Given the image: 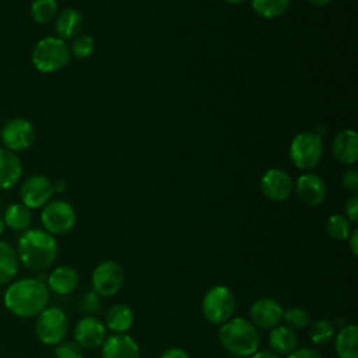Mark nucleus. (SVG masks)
<instances>
[{"label": "nucleus", "mask_w": 358, "mask_h": 358, "mask_svg": "<svg viewBox=\"0 0 358 358\" xmlns=\"http://www.w3.org/2000/svg\"><path fill=\"white\" fill-rule=\"evenodd\" d=\"M4 225L15 232H24L29 228L32 222L31 208L24 206L22 203L10 204L3 214Z\"/></svg>", "instance_id": "b1692460"}, {"label": "nucleus", "mask_w": 358, "mask_h": 358, "mask_svg": "<svg viewBox=\"0 0 358 358\" xmlns=\"http://www.w3.org/2000/svg\"><path fill=\"white\" fill-rule=\"evenodd\" d=\"M56 358H84V348L76 341H60L55 347Z\"/></svg>", "instance_id": "2f4dec72"}, {"label": "nucleus", "mask_w": 358, "mask_h": 358, "mask_svg": "<svg viewBox=\"0 0 358 358\" xmlns=\"http://www.w3.org/2000/svg\"><path fill=\"white\" fill-rule=\"evenodd\" d=\"M224 1L231 3V4H236V3H241V1H243V0H224Z\"/></svg>", "instance_id": "37998d69"}, {"label": "nucleus", "mask_w": 358, "mask_h": 358, "mask_svg": "<svg viewBox=\"0 0 358 358\" xmlns=\"http://www.w3.org/2000/svg\"><path fill=\"white\" fill-rule=\"evenodd\" d=\"M334 324L326 319H319L310 324L309 338L316 345L327 344L334 337Z\"/></svg>", "instance_id": "c85d7f7f"}, {"label": "nucleus", "mask_w": 358, "mask_h": 358, "mask_svg": "<svg viewBox=\"0 0 358 358\" xmlns=\"http://www.w3.org/2000/svg\"><path fill=\"white\" fill-rule=\"evenodd\" d=\"M53 194V182L43 175L27 178L20 187V199L28 208H39L49 203Z\"/></svg>", "instance_id": "9b49d317"}, {"label": "nucleus", "mask_w": 358, "mask_h": 358, "mask_svg": "<svg viewBox=\"0 0 358 358\" xmlns=\"http://www.w3.org/2000/svg\"><path fill=\"white\" fill-rule=\"evenodd\" d=\"M236 309L234 292L225 285L211 287L201 299L203 317L211 324H222L232 317Z\"/></svg>", "instance_id": "39448f33"}, {"label": "nucleus", "mask_w": 358, "mask_h": 358, "mask_svg": "<svg viewBox=\"0 0 358 358\" xmlns=\"http://www.w3.org/2000/svg\"><path fill=\"white\" fill-rule=\"evenodd\" d=\"M4 148L10 151L27 150L35 138V129L32 123L24 117H14L8 120L0 133Z\"/></svg>", "instance_id": "9d476101"}, {"label": "nucleus", "mask_w": 358, "mask_h": 358, "mask_svg": "<svg viewBox=\"0 0 358 358\" xmlns=\"http://www.w3.org/2000/svg\"><path fill=\"white\" fill-rule=\"evenodd\" d=\"M234 358H235V357H234ZM236 358H239V357H236Z\"/></svg>", "instance_id": "c03bdc74"}, {"label": "nucleus", "mask_w": 358, "mask_h": 358, "mask_svg": "<svg viewBox=\"0 0 358 358\" xmlns=\"http://www.w3.org/2000/svg\"><path fill=\"white\" fill-rule=\"evenodd\" d=\"M249 313L250 322L256 329L271 330L281 323L284 309L273 298H260L252 303Z\"/></svg>", "instance_id": "ddd939ff"}, {"label": "nucleus", "mask_w": 358, "mask_h": 358, "mask_svg": "<svg viewBox=\"0 0 358 358\" xmlns=\"http://www.w3.org/2000/svg\"><path fill=\"white\" fill-rule=\"evenodd\" d=\"M358 327L355 324L343 326L336 334L334 351L338 358H358Z\"/></svg>", "instance_id": "4be33fe9"}, {"label": "nucleus", "mask_w": 358, "mask_h": 358, "mask_svg": "<svg viewBox=\"0 0 358 358\" xmlns=\"http://www.w3.org/2000/svg\"><path fill=\"white\" fill-rule=\"evenodd\" d=\"M105 338L106 327L99 319L94 316H85L80 319L74 326V341L81 348L92 350L101 347Z\"/></svg>", "instance_id": "4468645a"}, {"label": "nucleus", "mask_w": 358, "mask_h": 358, "mask_svg": "<svg viewBox=\"0 0 358 358\" xmlns=\"http://www.w3.org/2000/svg\"><path fill=\"white\" fill-rule=\"evenodd\" d=\"M291 0H250L255 13L263 18L280 17L289 6Z\"/></svg>", "instance_id": "a878e982"}, {"label": "nucleus", "mask_w": 358, "mask_h": 358, "mask_svg": "<svg viewBox=\"0 0 358 358\" xmlns=\"http://www.w3.org/2000/svg\"><path fill=\"white\" fill-rule=\"evenodd\" d=\"M161 358H190V355L180 347H169L161 354Z\"/></svg>", "instance_id": "e433bc0d"}, {"label": "nucleus", "mask_w": 358, "mask_h": 358, "mask_svg": "<svg viewBox=\"0 0 358 358\" xmlns=\"http://www.w3.org/2000/svg\"><path fill=\"white\" fill-rule=\"evenodd\" d=\"M20 262L15 248L6 241H0V287L11 282L17 275Z\"/></svg>", "instance_id": "393cba45"}, {"label": "nucleus", "mask_w": 358, "mask_h": 358, "mask_svg": "<svg viewBox=\"0 0 358 358\" xmlns=\"http://www.w3.org/2000/svg\"><path fill=\"white\" fill-rule=\"evenodd\" d=\"M78 273L70 266L56 267L46 280V287L57 295H69L78 287Z\"/></svg>", "instance_id": "a211bd4d"}, {"label": "nucleus", "mask_w": 358, "mask_h": 358, "mask_svg": "<svg viewBox=\"0 0 358 358\" xmlns=\"http://www.w3.org/2000/svg\"><path fill=\"white\" fill-rule=\"evenodd\" d=\"M18 262L34 271H45L57 257V243L45 229H27L17 241Z\"/></svg>", "instance_id": "f03ea898"}, {"label": "nucleus", "mask_w": 358, "mask_h": 358, "mask_svg": "<svg viewBox=\"0 0 358 358\" xmlns=\"http://www.w3.org/2000/svg\"><path fill=\"white\" fill-rule=\"evenodd\" d=\"M343 186L347 190L355 192L358 189V171L357 169H348L344 172L343 178H341Z\"/></svg>", "instance_id": "72a5a7b5"}, {"label": "nucleus", "mask_w": 358, "mask_h": 358, "mask_svg": "<svg viewBox=\"0 0 358 358\" xmlns=\"http://www.w3.org/2000/svg\"><path fill=\"white\" fill-rule=\"evenodd\" d=\"M282 320L287 323L288 327H291L292 330H296V329L306 327L310 323V316L306 309L301 306H292L284 310Z\"/></svg>", "instance_id": "c756f323"}, {"label": "nucleus", "mask_w": 358, "mask_h": 358, "mask_svg": "<svg viewBox=\"0 0 358 358\" xmlns=\"http://www.w3.org/2000/svg\"><path fill=\"white\" fill-rule=\"evenodd\" d=\"M331 0H309V3L315 7H326Z\"/></svg>", "instance_id": "a19ab883"}, {"label": "nucleus", "mask_w": 358, "mask_h": 358, "mask_svg": "<svg viewBox=\"0 0 358 358\" xmlns=\"http://www.w3.org/2000/svg\"><path fill=\"white\" fill-rule=\"evenodd\" d=\"M31 15L38 24H48L57 15L56 0H34L31 3Z\"/></svg>", "instance_id": "bb28decb"}, {"label": "nucleus", "mask_w": 358, "mask_h": 358, "mask_svg": "<svg viewBox=\"0 0 358 358\" xmlns=\"http://www.w3.org/2000/svg\"><path fill=\"white\" fill-rule=\"evenodd\" d=\"M49 289L39 278H21L10 282L3 295L6 309L17 317L38 316L48 305Z\"/></svg>", "instance_id": "f257e3e1"}, {"label": "nucleus", "mask_w": 358, "mask_h": 358, "mask_svg": "<svg viewBox=\"0 0 358 358\" xmlns=\"http://www.w3.org/2000/svg\"><path fill=\"white\" fill-rule=\"evenodd\" d=\"M102 358H140L137 341L126 333H113L101 345Z\"/></svg>", "instance_id": "dca6fc26"}, {"label": "nucleus", "mask_w": 358, "mask_h": 358, "mask_svg": "<svg viewBox=\"0 0 358 358\" xmlns=\"http://www.w3.org/2000/svg\"><path fill=\"white\" fill-rule=\"evenodd\" d=\"M347 241H348L351 253H352L354 256H357V255H358V229H354V231L350 234V236L347 238Z\"/></svg>", "instance_id": "4c0bfd02"}, {"label": "nucleus", "mask_w": 358, "mask_h": 358, "mask_svg": "<svg viewBox=\"0 0 358 358\" xmlns=\"http://www.w3.org/2000/svg\"><path fill=\"white\" fill-rule=\"evenodd\" d=\"M250 358H280V355L274 354L273 351H267V350H263V351H256L250 355Z\"/></svg>", "instance_id": "58836bf2"}, {"label": "nucleus", "mask_w": 358, "mask_h": 358, "mask_svg": "<svg viewBox=\"0 0 358 358\" xmlns=\"http://www.w3.org/2000/svg\"><path fill=\"white\" fill-rule=\"evenodd\" d=\"M295 192L298 199L309 207L320 206L327 194V189L323 179L316 173L301 175L296 180Z\"/></svg>", "instance_id": "2eb2a0df"}, {"label": "nucleus", "mask_w": 358, "mask_h": 358, "mask_svg": "<svg viewBox=\"0 0 358 358\" xmlns=\"http://www.w3.org/2000/svg\"><path fill=\"white\" fill-rule=\"evenodd\" d=\"M32 64L42 73H53L63 69L70 60V49L66 41L57 36H46L36 42L31 55Z\"/></svg>", "instance_id": "20e7f679"}, {"label": "nucleus", "mask_w": 358, "mask_h": 358, "mask_svg": "<svg viewBox=\"0 0 358 358\" xmlns=\"http://www.w3.org/2000/svg\"><path fill=\"white\" fill-rule=\"evenodd\" d=\"M260 189L266 199L271 201H284L289 197L294 189V183L285 171L271 168L262 176Z\"/></svg>", "instance_id": "f8f14e48"}, {"label": "nucleus", "mask_w": 358, "mask_h": 358, "mask_svg": "<svg viewBox=\"0 0 358 358\" xmlns=\"http://www.w3.org/2000/svg\"><path fill=\"white\" fill-rule=\"evenodd\" d=\"M344 210H345V217L355 222L358 220V196L352 194L347 201H345V206H344Z\"/></svg>", "instance_id": "f704fd0d"}, {"label": "nucleus", "mask_w": 358, "mask_h": 358, "mask_svg": "<svg viewBox=\"0 0 358 358\" xmlns=\"http://www.w3.org/2000/svg\"><path fill=\"white\" fill-rule=\"evenodd\" d=\"M99 295H96L94 291H88L85 292V295L83 296V302H81V308L85 313H94L99 309Z\"/></svg>", "instance_id": "473e14b6"}, {"label": "nucleus", "mask_w": 358, "mask_h": 358, "mask_svg": "<svg viewBox=\"0 0 358 358\" xmlns=\"http://www.w3.org/2000/svg\"><path fill=\"white\" fill-rule=\"evenodd\" d=\"M67 189V183L63 179H57L53 183V192H64Z\"/></svg>", "instance_id": "ea45409f"}, {"label": "nucleus", "mask_w": 358, "mask_h": 358, "mask_svg": "<svg viewBox=\"0 0 358 358\" xmlns=\"http://www.w3.org/2000/svg\"><path fill=\"white\" fill-rule=\"evenodd\" d=\"M4 228H6V225H4V221H3V217L0 215V235L4 232Z\"/></svg>", "instance_id": "79ce46f5"}, {"label": "nucleus", "mask_w": 358, "mask_h": 358, "mask_svg": "<svg viewBox=\"0 0 358 358\" xmlns=\"http://www.w3.org/2000/svg\"><path fill=\"white\" fill-rule=\"evenodd\" d=\"M83 27V15L73 8L63 10L59 15H56L55 29L57 34V38L66 41L76 38Z\"/></svg>", "instance_id": "5701e85b"}, {"label": "nucleus", "mask_w": 358, "mask_h": 358, "mask_svg": "<svg viewBox=\"0 0 358 358\" xmlns=\"http://www.w3.org/2000/svg\"><path fill=\"white\" fill-rule=\"evenodd\" d=\"M124 282L123 267L115 260L101 262L92 271V291L99 296H112L120 291Z\"/></svg>", "instance_id": "1a4fd4ad"}, {"label": "nucleus", "mask_w": 358, "mask_h": 358, "mask_svg": "<svg viewBox=\"0 0 358 358\" xmlns=\"http://www.w3.org/2000/svg\"><path fill=\"white\" fill-rule=\"evenodd\" d=\"M134 322V313L124 303L112 305L105 315V327L112 333H126Z\"/></svg>", "instance_id": "412c9836"}, {"label": "nucleus", "mask_w": 358, "mask_h": 358, "mask_svg": "<svg viewBox=\"0 0 358 358\" xmlns=\"http://www.w3.org/2000/svg\"><path fill=\"white\" fill-rule=\"evenodd\" d=\"M69 49H70V53H73L76 57L85 59L91 56V53L94 52V41L88 35H77L73 39L71 46Z\"/></svg>", "instance_id": "7c9ffc66"}, {"label": "nucleus", "mask_w": 358, "mask_h": 358, "mask_svg": "<svg viewBox=\"0 0 358 358\" xmlns=\"http://www.w3.org/2000/svg\"><path fill=\"white\" fill-rule=\"evenodd\" d=\"M323 155L322 137L313 131H303L294 137L289 145V157L292 164L299 169L315 168Z\"/></svg>", "instance_id": "423d86ee"}, {"label": "nucleus", "mask_w": 358, "mask_h": 358, "mask_svg": "<svg viewBox=\"0 0 358 358\" xmlns=\"http://www.w3.org/2000/svg\"><path fill=\"white\" fill-rule=\"evenodd\" d=\"M287 358H323L320 352L313 348H296L287 355Z\"/></svg>", "instance_id": "c9c22d12"}, {"label": "nucleus", "mask_w": 358, "mask_h": 358, "mask_svg": "<svg viewBox=\"0 0 358 358\" xmlns=\"http://www.w3.org/2000/svg\"><path fill=\"white\" fill-rule=\"evenodd\" d=\"M22 166L14 151L0 148V189L13 187L20 179Z\"/></svg>", "instance_id": "aec40b11"}, {"label": "nucleus", "mask_w": 358, "mask_h": 358, "mask_svg": "<svg viewBox=\"0 0 358 358\" xmlns=\"http://www.w3.org/2000/svg\"><path fill=\"white\" fill-rule=\"evenodd\" d=\"M326 232L334 241H347L351 234V224L345 215L333 214L326 222Z\"/></svg>", "instance_id": "cd10ccee"}, {"label": "nucleus", "mask_w": 358, "mask_h": 358, "mask_svg": "<svg viewBox=\"0 0 358 358\" xmlns=\"http://www.w3.org/2000/svg\"><path fill=\"white\" fill-rule=\"evenodd\" d=\"M333 157L344 165H352L358 158V136L351 129L338 131L331 144Z\"/></svg>", "instance_id": "f3484780"}, {"label": "nucleus", "mask_w": 358, "mask_h": 358, "mask_svg": "<svg viewBox=\"0 0 358 358\" xmlns=\"http://www.w3.org/2000/svg\"><path fill=\"white\" fill-rule=\"evenodd\" d=\"M41 222L48 234L63 235L74 227L76 211L70 203L64 200H53L43 206L41 211Z\"/></svg>", "instance_id": "6e6552de"}, {"label": "nucleus", "mask_w": 358, "mask_h": 358, "mask_svg": "<svg viewBox=\"0 0 358 358\" xmlns=\"http://www.w3.org/2000/svg\"><path fill=\"white\" fill-rule=\"evenodd\" d=\"M218 340L224 350L231 355L245 358L257 351L259 331L250 320L243 317H231L221 324L218 330Z\"/></svg>", "instance_id": "7ed1b4c3"}, {"label": "nucleus", "mask_w": 358, "mask_h": 358, "mask_svg": "<svg viewBox=\"0 0 358 358\" xmlns=\"http://www.w3.org/2000/svg\"><path fill=\"white\" fill-rule=\"evenodd\" d=\"M268 345L277 355H288L298 347V336L288 326L278 324L270 330Z\"/></svg>", "instance_id": "6ab92c4d"}, {"label": "nucleus", "mask_w": 358, "mask_h": 358, "mask_svg": "<svg viewBox=\"0 0 358 358\" xmlns=\"http://www.w3.org/2000/svg\"><path fill=\"white\" fill-rule=\"evenodd\" d=\"M69 333V319L66 313L57 308H45L35 320V334L41 343L56 345L64 340Z\"/></svg>", "instance_id": "0eeeda50"}]
</instances>
